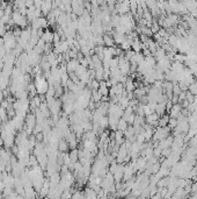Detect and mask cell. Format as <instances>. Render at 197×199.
I'll list each match as a JSON object with an SVG mask.
<instances>
[{
	"instance_id": "obj_1",
	"label": "cell",
	"mask_w": 197,
	"mask_h": 199,
	"mask_svg": "<svg viewBox=\"0 0 197 199\" xmlns=\"http://www.w3.org/2000/svg\"><path fill=\"white\" fill-rule=\"evenodd\" d=\"M34 84L36 86V91H37V94L39 96H45V93L48 92L49 90V80L47 79V77H44L43 75L35 76V82Z\"/></svg>"
},
{
	"instance_id": "obj_2",
	"label": "cell",
	"mask_w": 197,
	"mask_h": 199,
	"mask_svg": "<svg viewBox=\"0 0 197 199\" xmlns=\"http://www.w3.org/2000/svg\"><path fill=\"white\" fill-rule=\"evenodd\" d=\"M169 132H171V128L168 127V126H165V127H159L158 126L157 129H154V133H153V141L155 142H159L160 140L162 139H165L169 135Z\"/></svg>"
},
{
	"instance_id": "obj_3",
	"label": "cell",
	"mask_w": 197,
	"mask_h": 199,
	"mask_svg": "<svg viewBox=\"0 0 197 199\" xmlns=\"http://www.w3.org/2000/svg\"><path fill=\"white\" fill-rule=\"evenodd\" d=\"M80 64V62H79L77 58H71V59H69L67 62H66V70H67V72L70 73V72H74L75 69H77V66Z\"/></svg>"
},
{
	"instance_id": "obj_4",
	"label": "cell",
	"mask_w": 197,
	"mask_h": 199,
	"mask_svg": "<svg viewBox=\"0 0 197 199\" xmlns=\"http://www.w3.org/2000/svg\"><path fill=\"white\" fill-rule=\"evenodd\" d=\"M41 39H42L43 41H45V43H52V41H53V31H49V29H45V31L42 33Z\"/></svg>"
},
{
	"instance_id": "obj_5",
	"label": "cell",
	"mask_w": 197,
	"mask_h": 199,
	"mask_svg": "<svg viewBox=\"0 0 197 199\" xmlns=\"http://www.w3.org/2000/svg\"><path fill=\"white\" fill-rule=\"evenodd\" d=\"M70 149V146H69V142L66 141L65 139L63 137L59 140L58 142V151H60V153H66V151Z\"/></svg>"
},
{
	"instance_id": "obj_6",
	"label": "cell",
	"mask_w": 197,
	"mask_h": 199,
	"mask_svg": "<svg viewBox=\"0 0 197 199\" xmlns=\"http://www.w3.org/2000/svg\"><path fill=\"white\" fill-rule=\"evenodd\" d=\"M166 104L165 102H157V106H155V113H157L159 116H162L163 114H166Z\"/></svg>"
},
{
	"instance_id": "obj_7",
	"label": "cell",
	"mask_w": 197,
	"mask_h": 199,
	"mask_svg": "<svg viewBox=\"0 0 197 199\" xmlns=\"http://www.w3.org/2000/svg\"><path fill=\"white\" fill-rule=\"evenodd\" d=\"M83 196L85 198H97V192L93 187L88 186L83 190Z\"/></svg>"
},
{
	"instance_id": "obj_8",
	"label": "cell",
	"mask_w": 197,
	"mask_h": 199,
	"mask_svg": "<svg viewBox=\"0 0 197 199\" xmlns=\"http://www.w3.org/2000/svg\"><path fill=\"white\" fill-rule=\"evenodd\" d=\"M103 44L105 47H115V40L111 35H108V34H105L103 35Z\"/></svg>"
},
{
	"instance_id": "obj_9",
	"label": "cell",
	"mask_w": 197,
	"mask_h": 199,
	"mask_svg": "<svg viewBox=\"0 0 197 199\" xmlns=\"http://www.w3.org/2000/svg\"><path fill=\"white\" fill-rule=\"evenodd\" d=\"M103 76H105V68H103V65L96 68L95 69V78L100 82V80L103 79Z\"/></svg>"
},
{
	"instance_id": "obj_10",
	"label": "cell",
	"mask_w": 197,
	"mask_h": 199,
	"mask_svg": "<svg viewBox=\"0 0 197 199\" xmlns=\"http://www.w3.org/2000/svg\"><path fill=\"white\" fill-rule=\"evenodd\" d=\"M128 126H129V124L127 122V120L123 119V118H121V119L118 120L117 129H116V130H122V132H124V130L128 128Z\"/></svg>"
},
{
	"instance_id": "obj_11",
	"label": "cell",
	"mask_w": 197,
	"mask_h": 199,
	"mask_svg": "<svg viewBox=\"0 0 197 199\" xmlns=\"http://www.w3.org/2000/svg\"><path fill=\"white\" fill-rule=\"evenodd\" d=\"M168 121H169V116L166 115V114H163L162 116L159 118L158 126H159V127H165V126H168Z\"/></svg>"
},
{
	"instance_id": "obj_12",
	"label": "cell",
	"mask_w": 197,
	"mask_h": 199,
	"mask_svg": "<svg viewBox=\"0 0 197 199\" xmlns=\"http://www.w3.org/2000/svg\"><path fill=\"white\" fill-rule=\"evenodd\" d=\"M69 155H70V159L72 163H75L77 161H79V154H78V149H77V148L71 149V153Z\"/></svg>"
},
{
	"instance_id": "obj_13",
	"label": "cell",
	"mask_w": 197,
	"mask_h": 199,
	"mask_svg": "<svg viewBox=\"0 0 197 199\" xmlns=\"http://www.w3.org/2000/svg\"><path fill=\"white\" fill-rule=\"evenodd\" d=\"M101 99H102V94L99 92V90H92V100L96 102H101Z\"/></svg>"
},
{
	"instance_id": "obj_14",
	"label": "cell",
	"mask_w": 197,
	"mask_h": 199,
	"mask_svg": "<svg viewBox=\"0 0 197 199\" xmlns=\"http://www.w3.org/2000/svg\"><path fill=\"white\" fill-rule=\"evenodd\" d=\"M27 91H28V93H29V96H30V97H34V96H36L37 91H36L35 84H34V83H30V84L27 86Z\"/></svg>"
},
{
	"instance_id": "obj_15",
	"label": "cell",
	"mask_w": 197,
	"mask_h": 199,
	"mask_svg": "<svg viewBox=\"0 0 197 199\" xmlns=\"http://www.w3.org/2000/svg\"><path fill=\"white\" fill-rule=\"evenodd\" d=\"M188 91L190 93H193L194 96H197V82L194 80L191 84L188 86Z\"/></svg>"
},
{
	"instance_id": "obj_16",
	"label": "cell",
	"mask_w": 197,
	"mask_h": 199,
	"mask_svg": "<svg viewBox=\"0 0 197 199\" xmlns=\"http://www.w3.org/2000/svg\"><path fill=\"white\" fill-rule=\"evenodd\" d=\"M80 197L85 198V196H83V192H80V190H77L74 193H72V196H71V198H80Z\"/></svg>"
},
{
	"instance_id": "obj_17",
	"label": "cell",
	"mask_w": 197,
	"mask_h": 199,
	"mask_svg": "<svg viewBox=\"0 0 197 199\" xmlns=\"http://www.w3.org/2000/svg\"><path fill=\"white\" fill-rule=\"evenodd\" d=\"M42 4H43V0H34V6L36 8H41Z\"/></svg>"
},
{
	"instance_id": "obj_18",
	"label": "cell",
	"mask_w": 197,
	"mask_h": 199,
	"mask_svg": "<svg viewBox=\"0 0 197 199\" xmlns=\"http://www.w3.org/2000/svg\"><path fill=\"white\" fill-rule=\"evenodd\" d=\"M4 99H5L4 92H2V90H1V88H0V102H2V100H4Z\"/></svg>"
},
{
	"instance_id": "obj_19",
	"label": "cell",
	"mask_w": 197,
	"mask_h": 199,
	"mask_svg": "<svg viewBox=\"0 0 197 199\" xmlns=\"http://www.w3.org/2000/svg\"><path fill=\"white\" fill-rule=\"evenodd\" d=\"M4 47V37H0V48Z\"/></svg>"
},
{
	"instance_id": "obj_20",
	"label": "cell",
	"mask_w": 197,
	"mask_h": 199,
	"mask_svg": "<svg viewBox=\"0 0 197 199\" xmlns=\"http://www.w3.org/2000/svg\"><path fill=\"white\" fill-rule=\"evenodd\" d=\"M190 198H197V193H196V192H193V193L190 195Z\"/></svg>"
},
{
	"instance_id": "obj_21",
	"label": "cell",
	"mask_w": 197,
	"mask_h": 199,
	"mask_svg": "<svg viewBox=\"0 0 197 199\" xmlns=\"http://www.w3.org/2000/svg\"><path fill=\"white\" fill-rule=\"evenodd\" d=\"M196 162H197V161H196Z\"/></svg>"
}]
</instances>
